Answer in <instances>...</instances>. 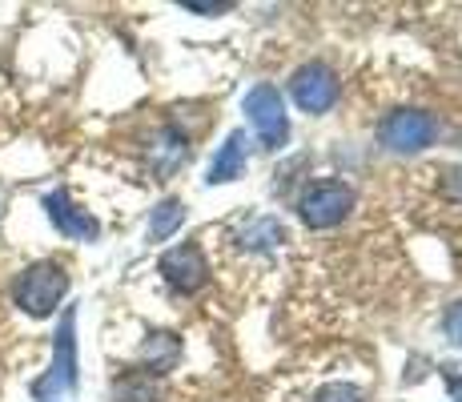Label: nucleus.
Segmentation results:
<instances>
[{"label":"nucleus","instance_id":"obj_1","mask_svg":"<svg viewBox=\"0 0 462 402\" xmlns=\"http://www.w3.org/2000/svg\"><path fill=\"white\" fill-rule=\"evenodd\" d=\"M65 290H69V274H65V266H57V262H37V266H29V270H24L21 278H16L13 298H16V306H21L24 314H32V318H49L52 310L60 306Z\"/></svg>","mask_w":462,"mask_h":402},{"label":"nucleus","instance_id":"obj_2","mask_svg":"<svg viewBox=\"0 0 462 402\" xmlns=\"http://www.w3.org/2000/svg\"><path fill=\"white\" fill-rule=\"evenodd\" d=\"M245 121L254 125L257 141H262L265 149H282L290 137V117H286V101H282V93L273 85H254L250 93H245Z\"/></svg>","mask_w":462,"mask_h":402},{"label":"nucleus","instance_id":"obj_3","mask_svg":"<svg viewBox=\"0 0 462 402\" xmlns=\"http://www.w3.org/2000/svg\"><path fill=\"white\" fill-rule=\"evenodd\" d=\"M378 137L390 154H422L439 137V121L426 109H394L378 125Z\"/></svg>","mask_w":462,"mask_h":402},{"label":"nucleus","instance_id":"obj_4","mask_svg":"<svg viewBox=\"0 0 462 402\" xmlns=\"http://www.w3.org/2000/svg\"><path fill=\"white\" fill-rule=\"evenodd\" d=\"M298 210L310 229H330L354 210V193H350V185H342V182H318L306 190Z\"/></svg>","mask_w":462,"mask_h":402},{"label":"nucleus","instance_id":"obj_5","mask_svg":"<svg viewBox=\"0 0 462 402\" xmlns=\"http://www.w3.org/2000/svg\"><path fill=\"white\" fill-rule=\"evenodd\" d=\"M290 93H294L301 113H330L337 101V77L330 65L310 61V65H301L298 73L290 77Z\"/></svg>","mask_w":462,"mask_h":402},{"label":"nucleus","instance_id":"obj_6","mask_svg":"<svg viewBox=\"0 0 462 402\" xmlns=\"http://www.w3.org/2000/svg\"><path fill=\"white\" fill-rule=\"evenodd\" d=\"M77 387V314L69 310L57 326V346H52V370L49 379L37 387V395H57V390H73Z\"/></svg>","mask_w":462,"mask_h":402},{"label":"nucleus","instance_id":"obj_7","mask_svg":"<svg viewBox=\"0 0 462 402\" xmlns=\"http://www.w3.org/2000/svg\"><path fill=\"white\" fill-rule=\"evenodd\" d=\"M162 274H165V282L173 285V290H181V294L201 290L206 278H209V266H206L201 246L198 241H181V246L165 249L162 254Z\"/></svg>","mask_w":462,"mask_h":402},{"label":"nucleus","instance_id":"obj_8","mask_svg":"<svg viewBox=\"0 0 462 402\" xmlns=\"http://www.w3.org/2000/svg\"><path fill=\"white\" fill-rule=\"evenodd\" d=\"M44 213H49V221L60 229L65 238H81V241H93L97 234H101V226H97L93 218L81 210V205L69 201L65 190H52L44 193Z\"/></svg>","mask_w":462,"mask_h":402},{"label":"nucleus","instance_id":"obj_9","mask_svg":"<svg viewBox=\"0 0 462 402\" xmlns=\"http://www.w3.org/2000/svg\"><path fill=\"white\" fill-rule=\"evenodd\" d=\"M245 133L242 129H234L226 141L217 145V154H213L209 161V173H206V182L209 185H229V182H237V177L245 173V161H250V154H245Z\"/></svg>","mask_w":462,"mask_h":402},{"label":"nucleus","instance_id":"obj_10","mask_svg":"<svg viewBox=\"0 0 462 402\" xmlns=\"http://www.w3.org/2000/svg\"><path fill=\"white\" fill-rule=\"evenodd\" d=\"M282 238H286V229H282L278 218H254L250 226H242L237 246H242V254H273L282 246Z\"/></svg>","mask_w":462,"mask_h":402},{"label":"nucleus","instance_id":"obj_11","mask_svg":"<svg viewBox=\"0 0 462 402\" xmlns=\"http://www.w3.org/2000/svg\"><path fill=\"white\" fill-rule=\"evenodd\" d=\"M181 221H185V201H177V198L162 201L153 213H149V241L173 238L177 229H181Z\"/></svg>","mask_w":462,"mask_h":402},{"label":"nucleus","instance_id":"obj_12","mask_svg":"<svg viewBox=\"0 0 462 402\" xmlns=\"http://www.w3.org/2000/svg\"><path fill=\"white\" fill-rule=\"evenodd\" d=\"M113 395H117V402H153L157 398V382L149 379V370H141V374L121 379Z\"/></svg>","mask_w":462,"mask_h":402},{"label":"nucleus","instance_id":"obj_13","mask_svg":"<svg viewBox=\"0 0 462 402\" xmlns=\"http://www.w3.org/2000/svg\"><path fill=\"white\" fill-rule=\"evenodd\" d=\"M177 359V342L169 334H153L145 346V362H149V374H162L169 362Z\"/></svg>","mask_w":462,"mask_h":402},{"label":"nucleus","instance_id":"obj_14","mask_svg":"<svg viewBox=\"0 0 462 402\" xmlns=\"http://www.w3.org/2000/svg\"><path fill=\"white\" fill-rule=\"evenodd\" d=\"M314 402H366V395H362L354 382H326L314 395Z\"/></svg>","mask_w":462,"mask_h":402},{"label":"nucleus","instance_id":"obj_15","mask_svg":"<svg viewBox=\"0 0 462 402\" xmlns=\"http://www.w3.org/2000/svg\"><path fill=\"white\" fill-rule=\"evenodd\" d=\"M442 330H447L450 342L462 346V298H458V302H450V310L442 314Z\"/></svg>","mask_w":462,"mask_h":402},{"label":"nucleus","instance_id":"obj_16","mask_svg":"<svg viewBox=\"0 0 462 402\" xmlns=\"http://www.w3.org/2000/svg\"><path fill=\"white\" fill-rule=\"evenodd\" d=\"M447 198L462 205V165H458V169H450V173H447Z\"/></svg>","mask_w":462,"mask_h":402},{"label":"nucleus","instance_id":"obj_17","mask_svg":"<svg viewBox=\"0 0 462 402\" xmlns=\"http://www.w3.org/2000/svg\"><path fill=\"white\" fill-rule=\"evenodd\" d=\"M185 13H201V16H213V13H229L234 5H193V0H185Z\"/></svg>","mask_w":462,"mask_h":402}]
</instances>
